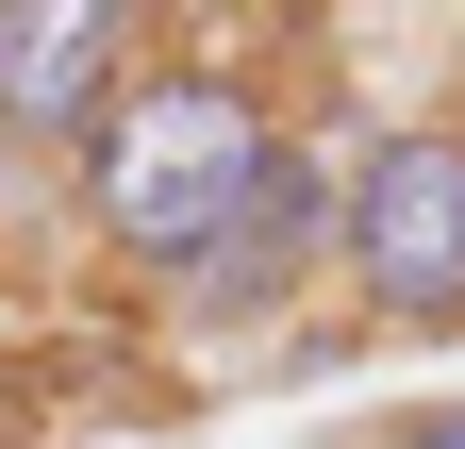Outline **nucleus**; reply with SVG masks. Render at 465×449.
I'll list each match as a JSON object with an SVG mask.
<instances>
[{"instance_id":"2","label":"nucleus","mask_w":465,"mask_h":449,"mask_svg":"<svg viewBox=\"0 0 465 449\" xmlns=\"http://www.w3.org/2000/svg\"><path fill=\"white\" fill-rule=\"evenodd\" d=\"M332 300L382 350H449L465 333V84H416V100H366L349 117Z\"/></svg>"},{"instance_id":"3","label":"nucleus","mask_w":465,"mask_h":449,"mask_svg":"<svg viewBox=\"0 0 465 449\" xmlns=\"http://www.w3.org/2000/svg\"><path fill=\"white\" fill-rule=\"evenodd\" d=\"M332 216H349V100H300L282 150L250 166V200H232V234H216L150 316L183 333V350H250V333L316 316V300H332Z\"/></svg>"},{"instance_id":"4","label":"nucleus","mask_w":465,"mask_h":449,"mask_svg":"<svg viewBox=\"0 0 465 449\" xmlns=\"http://www.w3.org/2000/svg\"><path fill=\"white\" fill-rule=\"evenodd\" d=\"M150 50H166L150 0H0V166H50L67 184L84 134L116 117V84Z\"/></svg>"},{"instance_id":"5","label":"nucleus","mask_w":465,"mask_h":449,"mask_svg":"<svg viewBox=\"0 0 465 449\" xmlns=\"http://www.w3.org/2000/svg\"><path fill=\"white\" fill-rule=\"evenodd\" d=\"M382 449H465V400H432V416H399Z\"/></svg>"},{"instance_id":"1","label":"nucleus","mask_w":465,"mask_h":449,"mask_svg":"<svg viewBox=\"0 0 465 449\" xmlns=\"http://www.w3.org/2000/svg\"><path fill=\"white\" fill-rule=\"evenodd\" d=\"M282 117H300V84H282L250 34H183V17H166V50L116 84V117H100L84 166H67V234H84L134 300H166V284L232 234V200H250V166L282 150Z\"/></svg>"}]
</instances>
